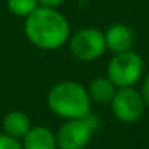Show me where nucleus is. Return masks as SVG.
Wrapping results in <instances>:
<instances>
[{
  "label": "nucleus",
  "mask_w": 149,
  "mask_h": 149,
  "mask_svg": "<svg viewBox=\"0 0 149 149\" xmlns=\"http://www.w3.org/2000/svg\"><path fill=\"white\" fill-rule=\"evenodd\" d=\"M25 34L28 40L42 50H56L69 38L66 18L53 8H37L26 16Z\"/></svg>",
  "instance_id": "obj_1"
},
{
  "label": "nucleus",
  "mask_w": 149,
  "mask_h": 149,
  "mask_svg": "<svg viewBox=\"0 0 149 149\" xmlns=\"http://www.w3.org/2000/svg\"><path fill=\"white\" fill-rule=\"evenodd\" d=\"M48 107L63 118H84L89 114L91 98L88 91L76 82H60L48 92Z\"/></svg>",
  "instance_id": "obj_2"
},
{
  "label": "nucleus",
  "mask_w": 149,
  "mask_h": 149,
  "mask_svg": "<svg viewBox=\"0 0 149 149\" xmlns=\"http://www.w3.org/2000/svg\"><path fill=\"white\" fill-rule=\"evenodd\" d=\"M97 126L98 121L91 114L84 118H70L58 129L56 134L57 146L60 149H84Z\"/></svg>",
  "instance_id": "obj_3"
},
{
  "label": "nucleus",
  "mask_w": 149,
  "mask_h": 149,
  "mask_svg": "<svg viewBox=\"0 0 149 149\" xmlns=\"http://www.w3.org/2000/svg\"><path fill=\"white\" fill-rule=\"evenodd\" d=\"M143 70L142 57L134 51L116 53V56L108 63V78L111 82L120 88L132 86L136 84Z\"/></svg>",
  "instance_id": "obj_4"
},
{
  "label": "nucleus",
  "mask_w": 149,
  "mask_h": 149,
  "mask_svg": "<svg viewBox=\"0 0 149 149\" xmlns=\"http://www.w3.org/2000/svg\"><path fill=\"white\" fill-rule=\"evenodd\" d=\"M105 35L94 28H85L74 34L70 40V51L79 60H95L105 51Z\"/></svg>",
  "instance_id": "obj_5"
},
{
  "label": "nucleus",
  "mask_w": 149,
  "mask_h": 149,
  "mask_svg": "<svg viewBox=\"0 0 149 149\" xmlns=\"http://www.w3.org/2000/svg\"><path fill=\"white\" fill-rule=\"evenodd\" d=\"M111 107L114 116L118 120L124 123H133L140 118L145 108V101L142 98V94L130 86H126L114 94L111 100Z\"/></svg>",
  "instance_id": "obj_6"
},
{
  "label": "nucleus",
  "mask_w": 149,
  "mask_h": 149,
  "mask_svg": "<svg viewBox=\"0 0 149 149\" xmlns=\"http://www.w3.org/2000/svg\"><path fill=\"white\" fill-rule=\"evenodd\" d=\"M133 42L134 34L126 25H113L105 32V45L114 53H123L130 50Z\"/></svg>",
  "instance_id": "obj_7"
},
{
  "label": "nucleus",
  "mask_w": 149,
  "mask_h": 149,
  "mask_svg": "<svg viewBox=\"0 0 149 149\" xmlns=\"http://www.w3.org/2000/svg\"><path fill=\"white\" fill-rule=\"evenodd\" d=\"M57 139L51 130L38 126L24 136V149H57Z\"/></svg>",
  "instance_id": "obj_8"
},
{
  "label": "nucleus",
  "mask_w": 149,
  "mask_h": 149,
  "mask_svg": "<svg viewBox=\"0 0 149 149\" xmlns=\"http://www.w3.org/2000/svg\"><path fill=\"white\" fill-rule=\"evenodd\" d=\"M3 129L12 137H24L31 129V121L25 113L10 111L3 118Z\"/></svg>",
  "instance_id": "obj_9"
},
{
  "label": "nucleus",
  "mask_w": 149,
  "mask_h": 149,
  "mask_svg": "<svg viewBox=\"0 0 149 149\" xmlns=\"http://www.w3.org/2000/svg\"><path fill=\"white\" fill-rule=\"evenodd\" d=\"M88 94L89 98L97 102H108L116 94V85L110 78H97L91 82Z\"/></svg>",
  "instance_id": "obj_10"
},
{
  "label": "nucleus",
  "mask_w": 149,
  "mask_h": 149,
  "mask_svg": "<svg viewBox=\"0 0 149 149\" xmlns=\"http://www.w3.org/2000/svg\"><path fill=\"white\" fill-rule=\"evenodd\" d=\"M38 0H8V8L18 16H28L37 9Z\"/></svg>",
  "instance_id": "obj_11"
},
{
  "label": "nucleus",
  "mask_w": 149,
  "mask_h": 149,
  "mask_svg": "<svg viewBox=\"0 0 149 149\" xmlns=\"http://www.w3.org/2000/svg\"><path fill=\"white\" fill-rule=\"evenodd\" d=\"M0 149H24V146L9 134H0Z\"/></svg>",
  "instance_id": "obj_12"
},
{
  "label": "nucleus",
  "mask_w": 149,
  "mask_h": 149,
  "mask_svg": "<svg viewBox=\"0 0 149 149\" xmlns=\"http://www.w3.org/2000/svg\"><path fill=\"white\" fill-rule=\"evenodd\" d=\"M142 98L145 101V105L149 107V74H148V78L145 79L143 86H142Z\"/></svg>",
  "instance_id": "obj_13"
},
{
  "label": "nucleus",
  "mask_w": 149,
  "mask_h": 149,
  "mask_svg": "<svg viewBox=\"0 0 149 149\" xmlns=\"http://www.w3.org/2000/svg\"><path fill=\"white\" fill-rule=\"evenodd\" d=\"M64 0H38V3H41L45 8H56L58 5H61Z\"/></svg>",
  "instance_id": "obj_14"
}]
</instances>
